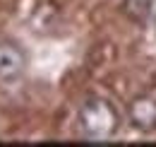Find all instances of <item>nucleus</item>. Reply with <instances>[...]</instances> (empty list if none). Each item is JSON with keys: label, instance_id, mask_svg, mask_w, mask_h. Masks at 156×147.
<instances>
[{"label": "nucleus", "instance_id": "f03ea898", "mask_svg": "<svg viewBox=\"0 0 156 147\" xmlns=\"http://www.w3.org/2000/svg\"><path fill=\"white\" fill-rule=\"evenodd\" d=\"M130 123L142 133L156 130V99L151 96H135L127 106Z\"/></svg>", "mask_w": 156, "mask_h": 147}, {"label": "nucleus", "instance_id": "7ed1b4c3", "mask_svg": "<svg viewBox=\"0 0 156 147\" xmlns=\"http://www.w3.org/2000/svg\"><path fill=\"white\" fill-rule=\"evenodd\" d=\"M27 68V55L17 43H0V80H17Z\"/></svg>", "mask_w": 156, "mask_h": 147}, {"label": "nucleus", "instance_id": "f257e3e1", "mask_svg": "<svg viewBox=\"0 0 156 147\" xmlns=\"http://www.w3.org/2000/svg\"><path fill=\"white\" fill-rule=\"evenodd\" d=\"M79 126L82 133L94 140V142H103V140H111L115 135L118 126H120V116H118L115 106L106 99H87L79 109Z\"/></svg>", "mask_w": 156, "mask_h": 147}]
</instances>
